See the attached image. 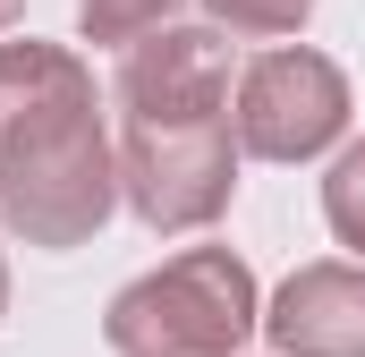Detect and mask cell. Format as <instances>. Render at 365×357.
<instances>
[{
  "instance_id": "cell-1",
  "label": "cell",
  "mask_w": 365,
  "mask_h": 357,
  "mask_svg": "<svg viewBox=\"0 0 365 357\" xmlns=\"http://www.w3.org/2000/svg\"><path fill=\"white\" fill-rule=\"evenodd\" d=\"M119 196V154L102 145L93 77L60 43H0V213L26 247H77Z\"/></svg>"
},
{
  "instance_id": "cell-5",
  "label": "cell",
  "mask_w": 365,
  "mask_h": 357,
  "mask_svg": "<svg viewBox=\"0 0 365 357\" xmlns=\"http://www.w3.org/2000/svg\"><path fill=\"white\" fill-rule=\"evenodd\" d=\"M119 111L162 128V119H230V43L212 26H162L136 51H119Z\"/></svg>"
},
{
  "instance_id": "cell-10",
  "label": "cell",
  "mask_w": 365,
  "mask_h": 357,
  "mask_svg": "<svg viewBox=\"0 0 365 357\" xmlns=\"http://www.w3.org/2000/svg\"><path fill=\"white\" fill-rule=\"evenodd\" d=\"M17 9H26V0H0V26H17Z\"/></svg>"
},
{
  "instance_id": "cell-9",
  "label": "cell",
  "mask_w": 365,
  "mask_h": 357,
  "mask_svg": "<svg viewBox=\"0 0 365 357\" xmlns=\"http://www.w3.org/2000/svg\"><path fill=\"white\" fill-rule=\"evenodd\" d=\"M306 9L314 0H212V17L238 34H289V26H306Z\"/></svg>"
},
{
  "instance_id": "cell-2",
  "label": "cell",
  "mask_w": 365,
  "mask_h": 357,
  "mask_svg": "<svg viewBox=\"0 0 365 357\" xmlns=\"http://www.w3.org/2000/svg\"><path fill=\"white\" fill-rule=\"evenodd\" d=\"M255 332V272L230 247H187L179 264L145 272L110 306L119 357H230Z\"/></svg>"
},
{
  "instance_id": "cell-7",
  "label": "cell",
  "mask_w": 365,
  "mask_h": 357,
  "mask_svg": "<svg viewBox=\"0 0 365 357\" xmlns=\"http://www.w3.org/2000/svg\"><path fill=\"white\" fill-rule=\"evenodd\" d=\"M179 17V0H86L77 9V26H86L93 43H119V51H136L145 34H162Z\"/></svg>"
},
{
  "instance_id": "cell-3",
  "label": "cell",
  "mask_w": 365,
  "mask_h": 357,
  "mask_svg": "<svg viewBox=\"0 0 365 357\" xmlns=\"http://www.w3.org/2000/svg\"><path fill=\"white\" fill-rule=\"evenodd\" d=\"M119 187L153 230H204L230 204V119H128L119 145Z\"/></svg>"
},
{
  "instance_id": "cell-4",
  "label": "cell",
  "mask_w": 365,
  "mask_h": 357,
  "mask_svg": "<svg viewBox=\"0 0 365 357\" xmlns=\"http://www.w3.org/2000/svg\"><path fill=\"white\" fill-rule=\"evenodd\" d=\"M238 145L264 162H306L349 128V77L323 51H264L238 77V111H230Z\"/></svg>"
},
{
  "instance_id": "cell-8",
  "label": "cell",
  "mask_w": 365,
  "mask_h": 357,
  "mask_svg": "<svg viewBox=\"0 0 365 357\" xmlns=\"http://www.w3.org/2000/svg\"><path fill=\"white\" fill-rule=\"evenodd\" d=\"M323 213H331V230L365 256V145H349V154H340V171L323 178Z\"/></svg>"
},
{
  "instance_id": "cell-6",
  "label": "cell",
  "mask_w": 365,
  "mask_h": 357,
  "mask_svg": "<svg viewBox=\"0 0 365 357\" xmlns=\"http://www.w3.org/2000/svg\"><path fill=\"white\" fill-rule=\"evenodd\" d=\"M272 341L289 357H365V272L306 264L272 306Z\"/></svg>"
},
{
  "instance_id": "cell-11",
  "label": "cell",
  "mask_w": 365,
  "mask_h": 357,
  "mask_svg": "<svg viewBox=\"0 0 365 357\" xmlns=\"http://www.w3.org/2000/svg\"><path fill=\"white\" fill-rule=\"evenodd\" d=\"M0 306H9V264H0Z\"/></svg>"
}]
</instances>
